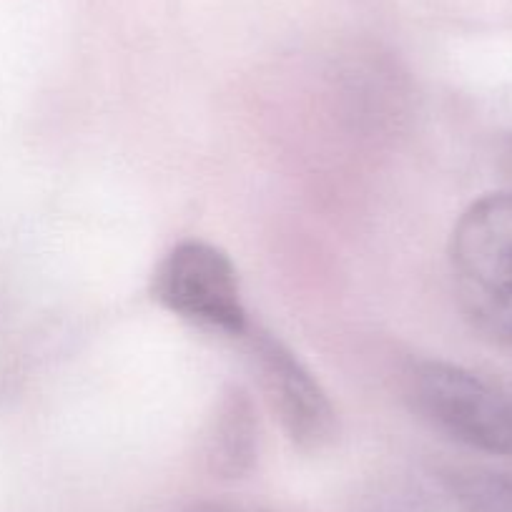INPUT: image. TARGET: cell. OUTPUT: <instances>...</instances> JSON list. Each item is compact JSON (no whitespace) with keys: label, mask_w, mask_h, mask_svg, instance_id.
Masks as SVG:
<instances>
[{"label":"cell","mask_w":512,"mask_h":512,"mask_svg":"<svg viewBox=\"0 0 512 512\" xmlns=\"http://www.w3.org/2000/svg\"><path fill=\"white\" fill-rule=\"evenodd\" d=\"M502 166H505L507 179L512 181V136H507L505 149H502ZM510 189H512V186H510Z\"/></svg>","instance_id":"8"},{"label":"cell","mask_w":512,"mask_h":512,"mask_svg":"<svg viewBox=\"0 0 512 512\" xmlns=\"http://www.w3.org/2000/svg\"><path fill=\"white\" fill-rule=\"evenodd\" d=\"M206 470L221 480H241L259 460V417L254 400L241 387H226L216 400L204 432Z\"/></svg>","instance_id":"5"},{"label":"cell","mask_w":512,"mask_h":512,"mask_svg":"<svg viewBox=\"0 0 512 512\" xmlns=\"http://www.w3.org/2000/svg\"><path fill=\"white\" fill-rule=\"evenodd\" d=\"M179 512H264V510H259V507L236 505V502H224V500H201V502H191V505L181 507Z\"/></svg>","instance_id":"7"},{"label":"cell","mask_w":512,"mask_h":512,"mask_svg":"<svg viewBox=\"0 0 512 512\" xmlns=\"http://www.w3.org/2000/svg\"><path fill=\"white\" fill-rule=\"evenodd\" d=\"M246 354L264 400L284 435L302 452H319L337 437V412L319 379L279 337L262 327L246 329Z\"/></svg>","instance_id":"4"},{"label":"cell","mask_w":512,"mask_h":512,"mask_svg":"<svg viewBox=\"0 0 512 512\" xmlns=\"http://www.w3.org/2000/svg\"><path fill=\"white\" fill-rule=\"evenodd\" d=\"M447 487L462 512H512V475L492 470H457Z\"/></svg>","instance_id":"6"},{"label":"cell","mask_w":512,"mask_h":512,"mask_svg":"<svg viewBox=\"0 0 512 512\" xmlns=\"http://www.w3.org/2000/svg\"><path fill=\"white\" fill-rule=\"evenodd\" d=\"M412 412L460 445L512 455V397L457 364L425 359L407 372Z\"/></svg>","instance_id":"2"},{"label":"cell","mask_w":512,"mask_h":512,"mask_svg":"<svg viewBox=\"0 0 512 512\" xmlns=\"http://www.w3.org/2000/svg\"><path fill=\"white\" fill-rule=\"evenodd\" d=\"M151 297L204 332L244 337L249 329L234 262L209 241L176 244L151 274Z\"/></svg>","instance_id":"3"},{"label":"cell","mask_w":512,"mask_h":512,"mask_svg":"<svg viewBox=\"0 0 512 512\" xmlns=\"http://www.w3.org/2000/svg\"><path fill=\"white\" fill-rule=\"evenodd\" d=\"M450 262L477 324L512 344V189L467 206L452 231Z\"/></svg>","instance_id":"1"}]
</instances>
